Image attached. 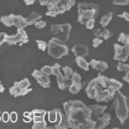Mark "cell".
Wrapping results in <instances>:
<instances>
[{
    "mask_svg": "<svg viewBox=\"0 0 129 129\" xmlns=\"http://www.w3.org/2000/svg\"><path fill=\"white\" fill-rule=\"evenodd\" d=\"M75 57H86L89 54V47L83 44H77L72 48Z\"/></svg>",
    "mask_w": 129,
    "mask_h": 129,
    "instance_id": "e0dca14e",
    "label": "cell"
},
{
    "mask_svg": "<svg viewBox=\"0 0 129 129\" xmlns=\"http://www.w3.org/2000/svg\"><path fill=\"white\" fill-rule=\"evenodd\" d=\"M118 41L123 43L125 45L129 46V35L125 34V33H120L119 38H118Z\"/></svg>",
    "mask_w": 129,
    "mask_h": 129,
    "instance_id": "484cf974",
    "label": "cell"
},
{
    "mask_svg": "<svg viewBox=\"0 0 129 129\" xmlns=\"http://www.w3.org/2000/svg\"><path fill=\"white\" fill-rule=\"evenodd\" d=\"M122 86V84L118 80L109 78L98 73V76L93 78L85 87V92L89 98L94 99L98 103H109L114 99L115 92Z\"/></svg>",
    "mask_w": 129,
    "mask_h": 129,
    "instance_id": "6da1fadb",
    "label": "cell"
},
{
    "mask_svg": "<svg viewBox=\"0 0 129 129\" xmlns=\"http://www.w3.org/2000/svg\"><path fill=\"white\" fill-rule=\"evenodd\" d=\"M113 18V12H109V13L106 14L101 18V21H100V24L102 25V27H106L110 21Z\"/></svg>",
    "mask_w": 129,
    "mask_h": 129,
    "instance_id": "d4e9b609",
    "label": "cell"
},
{
    "mask_svg": "<svg viewBox=\"0 0 129 129\" xmlns=\"http://www.w3.org/2000/svg\"><path fill=\"white\" fill-rule=\"evenodd\" d=\"M68 52H69V48L64 41L56 37H53L48 41L47 53L54 59H60L63 56L68 55L69 53Z\"/></svg>",
    "mask_w": 129,
    "mask_h": 129,
    "instance_id": "8992f818",
    "label": "cell"
},
{
    "mask_svg": "<svg viewBox=\"0 0 129 129\" xmlns=\"http://www.w3.org/2000/svg\"><path fill=\"white\" fill-rule=\"evenodd\" d=\"M110 120H111V114L109 113H103V116L102 117H98L95 120V128L96 129L105 128L110 123Z\"/></svg>",
    "mask_w": 129,
    "mask_h": 129,
    "instance_id": "2e32d148",
    "label": "cell"
},
{
    "mask_svg": "<svg viewBox=\"0 0 129 129\" xmlns=\"http://www.w3.org/2000/svg\"><path fill=\"white\" fill-rule=\"evenodd\" d=\"M112 3L115 5H127L129 0H112Z\"/></svg>",
    "mask_w": 129,
    "mask_h": 129,
    "instance_id": "4dcf8cb0",
    "label": "cell"
},
{
    "mask_svg": "<svg viewBox=\"0 0 129 129\" xmlns=\"http://www.w3.org/2000/svg\"><path fill=\"white\" fill-rule=\"evenodd\" d=\"M75 3L76 0H50L47 6V11L46 15L55 17L59 14H63L67 10H70Z\"/></svg>",
    "mask_w": 129,
    "mask_h": 129,
    "instance_id": "5b68a950",
    "label": "cell"
},
{
    "mask_svg": "<svg viewBox=\"0 0 129 129\" xmlns=\"http://www.w3.org/2000/svg\"><path fill=\"white\" fill-rule=\"evenodd\" d=\"M10 120H11L12 123H15L17 120V114L16 112H12L11 114H10Z\"/></svg>",
    "mask_w": 129,
    "mask_h": 129,
    "instance_id": "d590c367",
    "label": "cell"
},
{
    "mask_svg": "<svg viewBox=\"0 0 129 129\" xmlns=\"http://www.w3.org/2000/svg\"><path fill=\"white\" fill-rule=\"evenodd\" d=\"M52 67H53V75H54L57 78L59 88L62 89V90H66V89H69L70 85L72 84V79L70 78V77H64L61 74V72H60V64L56 63Z\"/></svg>",
    "mask_w": 129,
    "mask_h": 129,
    "instance_id": "30bf717a",
    "label": "cell"
},
{
    "mask_svg": "<svg viewBox=\"0 0 129 129\" xmlns=\"http://www.w3.org/2000/svg\"><path fill=\"white\" fill-rule=\"evenodd\" d=\"M28 35L26 31L22 28H17V33L15 35H7L5 37V42H7L9 45H15L19 43L20 46H22L23 43L28 42Z\"/></svg>",
    "mask_w": 129,
    "mask_h": 129,
    "instance_id": "8fae6325",
    "label": "cell"
},
{
    "mask_svg": "<svg viewBox=\"0 0 129 129\" xmlns=\"http://www.w3.org/2000/svg\"><path fill=\"white\" fill-rule=\"evenodd\" d=\"M34 118L32 112H25L23 114V121L25 123H29Z\"/></svg>",
    "mask_w": 129,
    "mask_h": 129,
    "instance_id": "4316f807",
    "label": "cell"
},
{
    "mask_svg": "<svg viewBox=\"0 0 129 129\" xmlns=\"http://www.w3.org/2000/svg\"><path fill=\"white\" fill-rule=\"evenodd\" d=\"M41 71L43 72V73L48 75V76H50V75L53 74V67H52V66H43V67L41 69Z\"/></svg>",
    "mask_w": 129,
    "mask_h": 129,
    "instance_id": "f546056e",
    "label": "cell"
},
{
    "mask_svg": "<svg viewBox=\"0 0 129 129\" xmlns=\"http://www.w3.org/2000/svg\"><path fill=\"white\" fill-rule=\"evenodd\" d=\"M41 18H42V16L39 15V14H37L36 12H35V11H32L30 15L26 18V20L28 23V26H30V25L35 24L36 22L40 21Z\"/></svg>",
    "mask_w": 129,
    "mask_h": 129,
    "instance_id": "603a6c76",
    "label": "cell"
},
{
    "mask_svg": "<svg viewBox=\"0 0 129 129\" xmlns=\"http://www.w3.org/2000/svg\"><path fill=\"white\" fill-rule=\"evenodd\" d=\"M89 66H92L93 69L97 70L102 72L106 71L108 69V67H109L107 62L102 61V60H96V59H91V61L89 62Z\"/></svg>",
    "mask_w": 129,
    "mask_h": 129,
    "instance_id": "d6986e66",
    "label": "cell"
},
{
    "mask_svg": "<svg viewBox=\"0 0 129 129\" xmlns=\"http://www.w3.org/2000/svg\"><path fill=\"white\" fill-rule=\"evenodd\" d=\"M71 30H72V26L69 23L54 24L51 26V31L53 35L56 38L59 39L64 42L69 40Z\"/></svg>",
    "mask_w": 129,
    "mask_h": 129,
    "instance_id": "9c48e42d",
    "label": "cell"
},
{
    "mask_svg": "<svg viewBox=\"0 0 129 129\" xmlns=\"http://www.w3.org/2000/svg\"><path fill=\"white\" fill-rule=\"evenodd\" d=\"M114 52H115L114 56V60H119V61H122V62H125L127 60V58L129 56L128 45L120 46L119 44H114Z\"/></svg>",
    "mask_w": 129,
    "mask_h": 129,
    "instance_id": "4fadbf2b",
    "label": "cell"
},
{
    "mask_svg": "<svg viewBox=\"0 0 129 129\" xmlns=\"http://www.w3.org/2000/svg\"><path fill=\"white\" fill-rule=\"evenodd\" d=\"M64 111L73 129H93L95 122L92 120V111L83 102L78 100H70L63 103Z\"/></svg>",
    "mask_w": 129,
    "mask_h": 129,
    "instance_id": "7a4b0ae2",
    "label": "cell"
},
{
    "mask_svg": "<svg viewBox=\"0 0 129 129\" xmlns=\"http://www.w3.org/2000/svg\"><path fill=\"white\" fill-rule=\"evenodd\" d=\"M0 120H1V118H0Z\"/></svg>",
    "mask_w": 129,
    "mask_h": 129,
    "instance_id": "f6af8a7d",
    "label": "cell"
},
{
    "mask_svg": "<svg viewBox=\"0 0 129 129\" xmlns=\"http://www.w3.org/2000/svg\"><path fill=\"white\" fill-rule=\"evenodd\" d=\"M72 84L70 85L69 87V91L72 94H78V92L81 90L82 89V78H81V76L77 72H74L73 74L72 75Z\"/></svg>",
    "mask_w": 129,
    "mask_h": 129,
    "instance_id": "5bb4252c",
    "label": "cell"
},
{
    "mask_svg": "<svg viewBox=\"0 0 129 129\" xmlns=\"http://www.w3.org/2000/svg\"><path fill=\"white\" fill-rule=\"evenodd\" d=\"M60 111H61L60 109H55L47 112V114H48V120L51 123H59L60 121V120H61Z\"/></svg>",
    "mask_w": 129,
    "mask_h": 129,
    "instance_id": "ffe728a7",
    "label": "cell"
},
{
    "mask_svg": "<svg viewBox=\"0 0 129 129\" xmlns=\"http://www.w3.org/2000/svg\"><path fill=\"white\" fill-rule=\"evenodd\" d=\"M100 6L95 3L82 2L78 4V22L85 25L91 18H95L99 15Z\"/></svg>",
    "mask_w": 129,
    "mask_h": 129,
    "instance_id": "277c9868",
    "label": "cell"
},
{
    "mask_svg": "<svg viewBox=\"0 0 129 129\" xmlns=\"http://www.w3.org/2000/svg\"><path fill=\"white\" fill-rule=\"evenodd\" d=\"M5 91V87L2 85L1 84V81H0V93H2V92H4Z\"/></svg>",
    "mask_w": 129,
    "mask_h": 129,
    "instance_id": "b9f144b4",
    "label": "cell"
},
{
    "mask_svg": "<svg viewBox=\"0 0 129 129\" xmlns=\"http://www.w3.org/2000/svg\"><path fill=\"white\" fill-rule=\"evenodd\" d=\"M119 17H121V18H124L126 21H127L129 22V13L128 12H123L122 14H120V15H118Z\"/></svg>",
    "mask_w": 129,
    "mask_h": 129,
    "instance_id": "f35d334b",
    "label": "cell"
},
{
    "mask_svg": "<svg viewBox=\"0 0 129 129\" xmlns=\"http://www.w3.org/2000/svg\"><path fill=\"white\" fill-rule=\"evenodd\" d=\"M33 113V129H47V122L45 121V117L47 111L43 109H34L31 111Z\"/></svg>",
    "mask_w": 129,
    "mask_h": 129,
    "instance_id": "7c38bea8",
    "label": "cell"
},
{
    "mask_svg": "<svg viewBox=\"0 0 129 129\" xmlns=\"http://www.w3.org/2000/svg\"><path fill=\"white\" fill-rule=\"evenodd\" d=\"M6 35H7V34L5 32H2L0 33V47H1V45L3 44V43L5 42V37Z\"/></svg>",
    "mask_w": 129,
    "mask_h": 129,
    "instance_id": "74e56055",
    "label": "cell"
},
{
    "mask_svg": "<svg viewBox=\"0 0 129 129\" xmlns=\"http://www.w3.org/2000/svg\"><path fill=\"white\" fill-rule=\"evenodd\" d=\"M93 34L95 35V37L98 38H103L105 41H108L109 38L113 36V33L109 29L106 28L105 27H102V28H97L93 30Z\"/></svg>",
    "mask_w": 129,
    "mask_h": 129,
    "instance_id": "ac0fdd59",
    "label": "cell"
},
{
    "mask_svg": "<svg viewBox=\"0 0 129 129\" xmlns=\"http://www.w3.org/2000/svg\"><path fill=\"white\" fill-rule=\"evenodd\" d=\"M32 77L36 79L37 83L43 88H49L50 87V78L49 76L43 73L41 71L35 70L32 73Z\"/></svg>",
    "mask_w": 129,
    "mask_h": 129,
    "instance_id": "9a60e30c",
    "label": "cell"
},
{
    "mask_svg": "<svg viewBox=\"0 0 129 129\" xmlns=\"http://www.w3.org/2000/svg\"><path fill=\"white\" fill-rule=\"evenodd\" d=\"M34 25H35V27L36 28H45V27H46L47 22H46L45 21L40 20V21H38V22H35Z\"/></svg>",
    "mask_w": 129,
    "mask_h": 129,
    "instance_id": "d6a6232c",
    "label": "cell"
},
{
    "mask_svg": "<svg viewBox=\"0 0 129 129\" xmlns=\"http://www.w3.org/2000/svg\"><path fill=\"white\" fill-rule=\"evenodd\" d=\"M0 21L6 27L16 26V28H22L23 29L24 28L28 26L26 18H24L21 15L16 16L13 15V14H10L9 16H2L1 18H0Z\"/></svg>",
    "mask_w": 129,
    "mask_h": 129,
    "instance_id": "52a82bcc",
    "label": "cell"
},
{
    "mask_svg": "<svg viewBox=\"0 0 129 129\" xmlns=\"http://www.w3.org/2000/svg\"><path fill=\"white\" fill-rule=\"evenodd\" d=\"M117 70L119 72H126L127 70H129V64H124L121 61H120L117 64Z\"/></svg>",
    "mask_w": 129,
    "mask_h": 129,
    "instance_id": "f1b7e54d",
    "label": "cell"
},
{
    "mask_svg": "<svg viewBox=\"0 0 129 129\" xmlns=\"http://www.w3.org/2000/svg\"><path fill=\"white\" fill-rule=\"evenodd\" d=\"M61 114V120L59 123H55L54 125V128L55 129H66V128H71V124L68 120L67 117H66V114L63 113V111H60Z\"/></svg>",
    "mask_w": 129,
    "mask_h": 129,
    "instance_id": "44dd1931",
    "label": "cell"
},
{
    "mask_svg": "<svg viewBox=\"0 0 129 129\" xmlns=\"http://www.w3.org/2000/svg\"><path fill=\"white\" fill-rule=\"evenodd\" d=\"M128 112H129V111H128Z\"/></svg>",
    "mask_w": 129,
    "mask_h": 129,
    "instance_id": "bcb514c9",
    "label": "cell"
},
{
    "mask_svg": "<svg viewBox=\"0 0 129 129\" xmlns=\"http://www.w3.org/2000/svg\"><path fill=\"white\" fill-rule=\"evenodd\" d=\"M76 63L80 68L84 71H89V63L86 61L84 57H76Z\"/></svg>",
    "mask_w": 129,
    "mask_h": 129,
    "instance_id": "cb8c5ba5",
    "label": "cell"
},
{
    "mask_svg": "<svg viewBox=\"0 0 129 129\" xmlns=\"http://www.w3.org/2000/svg\"><path fill=\"white\" fill-rule=\"evenodd\" d=\"M35 0H31V4H32V5L35 3Z\"/></svg>",
    "mask_w": 129,
    "mask_h": 129,
    "instance_id": "ee69618b",
    "label": "cell"
},
{
    "mask_svg": "<svg viewBox=\"0 0 129 129\" xmlns=\"http://www.w3.org/2000/svg\"><path fill=\"white\" fill-rule=\"evenodd\" d=\"M89 108L92 111V115L98 116L99 114L104 113V111L107 109V106H101L98 104H95V105H89Z\"/></svg>",
    "mask_w": 129,
    "mask_h": 129,
    "instance_id": "7402d4cb",
    "label": "cell"
},
{
    "mask_svg": "<svg viewBox=\"0 0 129 129\" xmlns=\"http://www.w3.org/2000/svg\"><path fill=\"white\" fill-rule=\"evenodd\" d=\"M63 72L64 73V76L66 77H71L73 74V70L71 67H69V66H64V67H63Z\"/></svg>",
    "mask_w": 129,
    "mask_h": 129,
    "instance_id": "1f68e13d",
    "label": "cell"
},
{
    "mask_svg": "<svg viewBox=\"0 0 129 129\" xmlns=\"http://www.w3.org/2000/svg\"><path fill=\"white\" fill-rule=\"evenodd\" d=\"M23 2L26 4V5H31V0H23Z\"/></svg>",
    "mask_w": 129,
    "mask_h": 129,
    "instance_id": "7bdbcfd3",
    "label": "cell"
},
{
    "mask_svg": "<svg viewBox=\"0 0 129 129\" xmlns=\"http://www.w3.org/2000/svg\"><path fill=\"white\" fill-rule=\"evenodd\" d=\"M122 80L126 81L127 84H129V70H127L125 73V76L122 77Z\"/></svg>",
    "mask_w": 129,
    "mask_h": 129,
    "instance_id": "ab89813d",
    "label": "cell"
},
{
    "mask_svg": "<svg viewBox=\"0 0 129 129\" xmlns=\"http://www.w3.org/2000/svg\"><path fill=\"white\" fill-rule=\"evenodd\" d=\"M39 3H40L41 5L42 6H47V5L49 4L50 0H38Z\"/></svg>",
    "mask_w": 129,
    "mask_h": 129,
    "instance_id": "60d3db41",
    "label": "cell"
},
{
    "mask_svg": "<svg viewBox=\"0 0 129 129\" xmlns=\"http://www.w3.org/2000/svg\"><path fill=\"white\" fill-rule=\"evenodd\" d=\"M2 119H3V121L6 123V122L9 121L10 120V114L8 112H4L3 115H2Z\"/></svg>",
    "mask_w": 129,
    "mask_h": 129,
    "instance_id": "8d00e7d4",
    "label": "cell"
},
{
    "mask_svg": "<svg viewBox=\"0 0 129 129\" xmlns=\"http://www.w3.org/2000/svg\"><path fill=\"white\" fill-rule=\"evenodd\" d=\"M103 40L101 38H98V37H95V38L93 40V47H97L100 44L103 43Z\"/></svg>",
    "mask_w": 129,
    "mask_h": 129,
    "instance_id": "e575fe53",
    "label": "cell"
},
{
    "mask_svg": "<svg viewBox=\"0 0 129 129\" xmlns=\"http://www.w3.org/2000/svg\"><path fill=\"white\" fill-rule=\"evenodd\" d=\"M36 43H37V45H38V48L41 50V51H46L47 47H48V43L46 42L45 41L36 40Z\"/></svg>",
    "mask_w": 129,
    "mask_h": 129,
    "instance_id": "83f0119b",
    "label": "cell"
},
{
    "mask_svg": "<svg viewBox=\"0 0 129 129\" xmlns=\"http://www.w3.org/2000/svg\"><path fill=\"white\" fill-rule=\"evenodd\" d=\"M113 107L120 124L123 125L129 116V97L124 95L120 89L117 90L114 97Z\"/></svg>",
    "mask_w": 129,
    "mask_h": 129,
    "instance_id": "3957f363",
    "label": "cell"
},
{
    "mask_svg": "<svg viewBox=\"0 0 129 129\" xmlns=\"http://www.w3.org/2000/svg\"><path fill=\"white\" fill-rule=\"evenodd\" d=\"M30 86V82L28 78H24L20 82H15L13 87L10 88V93L11 95L15 97L25 95L30 91H32V89L28 88Z\"/></svg>",
    "mask_w": 129,
    "mask_h": 129,
    "instance_id": "ba28073f",
    "label": "cell"
},
{
    "mask_svg": "<svg viewBox=\"0 0 129 129\" xmlns=\"http://www.w3.org/2000/svg\"><path fill=\"white\" fill-rule=\"evenodd\" d=\"M95 18H91V19H89L88 22H86V24H85L86 28H89V29H92L95 26Z\"/></svg>",
    "mask_w": 129,
    "mask_h": 129,
    "instance_id": "836d02e7",
    "label": "cell"
}]
</instances>
